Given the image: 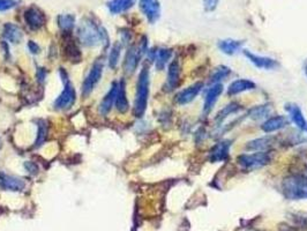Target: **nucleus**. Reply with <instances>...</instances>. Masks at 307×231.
<instances>
[{
	"instance_id": "5",
	"label": "nucleus",
	"mask_w": 307,
	"mask_h": 231,
	"mask_svg": "<svg viewBox=\"0 0 307 231\" xmlns=\"http://www.w3.org/2000/svg\"><path fill=\"white\" fill-rule=\"evenodd\" d=\"M63 81H65L64 90L61 91V94L58 96L56 102H54V106H56V109L58 110L69 109V107L73 106V104L75 103V99H76L75 89H74V87L72 86V83L69 82L66 73H65V78L63 76Z\"/></svg>"
},
{
	"instance_id": "29",
	"label": "nucleus",
	"mask_w": 307,
	"mask_h": 231,
	"mask_svg": "<svg viewBox=\"0 0 307 231\" xmlns=\"http://www.w3.org/2000/svg\"><path fill=\"white\" fill-rule=\"evenodd\" d=\"M58 26L63 30L64 33H69L74 28L75 25V17L72 14H61L57 19Z\"/></svg>"
},
{
	"instance_id": "4",
	"label": "nucleus",
	"mask_w": 307,
	"mask_h": 231,
	"mask_svg": "<svg viewBox=\"0 0 307 231\" xmlns=\"http://www.w3.org/2000/svg\"><path fill=\"white\" fill-rule=\"evenodd\" d=\"M271 156L269 152H254L252 154H243L239 155L237 162L242 167V169L247 171H254L261 169L269 164Z\"/></svg>"
},
{
	"instance_id": "32",
	"label": "nucleus",
	"mask_w": 307,
	"mask_h": 231,
	"mask_svg": "<svg viewBox=\"0 0 307 231\" xmlns=\"http://www.w3.org/2000/svg\"><path fill=\"white\" fill-rule=\"evenodd\" d=\"M46 132H48V130H46V126L44 124V122H41L40 125H38V136H37V141L35 146H41L43 144V141L45 140L46 138Z\"/></svg>"
},
{
	"instance_id": "14",
	"label": "nucleus",
	"mask_w": 307,
	"mask_h": 231,
	"mask_svg": "<svg viewBox=\"0 0 307 231\" xmlns=\"http://www.w3.org/2000/svg\"><path fill=\"white\" fill-rule=\"evenodd\" d=\"M179 80H180V65L178 60H173L172 63L169 65L168 69V78H166L165 82V90L166 91H172L179 86Z\"/></svg>"
},
{
	"instance_id": "36",
	"label": "nucleus",
	"mask_w": 307,
	"mask_h": 231,
	"mask_svg": "<svg viewBox=\"0 0 307 231\" xmlns=\"http://www.w3.org/2000/svg\"><path fill=\"white\" fill-rule=\"evenodd\" d=\"M28 48H29V51L32 52V53H38V52H40V46H38L36 43H35L34 41H29Z\"/></svg>"
},
{
	"instance_id": "37",
	"label": "nucleus",
	"mask_w": 307,
	"mask_h": 231,
	"mask_svg": "<svg viewBox=\"0 0 307 231\" xmlns=\"http://www.w3.org/2000/svg\"><path fill=\"white\" fill-rule=\"evenodd\" d=\"M25 167L28 169L29 170V172H32V173H37V165L35 164V163H33V162H27V163L25 164Z\"/></svg>"
},
{
	"instance_id": "38",
	"label": "nucleus",
	"mask_w": 307,
	"mask_h": 231,
	"mask_svg": "<svg viewBox=\"0 0 307 231\" xmlns=\"http://www.w3.org/2000/svg\"><path fill=\"white\" fill-rule=\"evenodd\" d=\"M302 68H304V73H305V75L307 78V59L304 61V66H302Z\"/></svg>"
},
{
	"instance_id": "8",
	"label": "nucleus",
	"mask_w": 307,
	"mask_h": 231,
	"mask_svg": "<svg viewBox=\"0 0 307 231\" xmlns=\"http://www.w3.org/2000/svg\"><path fill=\"white\" fill-rule=\"evenodd\" d=\"M25 21L30 29L36 32L44 27L46 17L42 10L36 6H32L25 12Z\"/></svg>"
},
{
	"instance_id": "24",
	"label": "nucleus",
	"mask_w": 307,
	"mask_h": 231,
	"mask_svg": "<svg viewBox=\"0 0 307 231\" xmlns=\"http://www.w3.org/2000/svg\"><path fill=\"white\" fill-rule=\"evenodd\" d=\"M135 3L137 0H111L108 4V7L112 14H122L131 10L135 5Z\"/></svg>"
},
{
	"instance_id": "2",
	"label": "nucleus",
	"mask_w": 307,
	"mask_h": 231,
	"mask_svg": "<svg viewBox=\"0 0 307 231\" xmlns=\"http://www.w3.org/2000/svg\"><path fill=\"white\" fill-rule=\"evenodd\" d=\"M282 191L286 199H307V178L301 176H290L282 182Z\"/></svg>"
},
{
	"instance_id": "10",
	"label": "nucleus",
	"mask_w": 307,
	"mask_h": 231,
	"mask_svg": "<svg viewBox=\"0 0 307 231\" xmlns=\"http://www.w3.org/2000/svg\"><path fill=\"white\" fill-rule=\"evenodd\" d=\"M203 82H195L192 84V86L180 90L176 95V102L179 104V105H185V104L191 103L192 101H194V98L200 94L201 90L203 89Z\"/></svg>"
},
{
	"instance_id": "39",
	"label": "nucleus",
	"mask_w": 307,
	"mask_h": 231,
	"mask_svg": "<svg viewBox=\"0 0 307 231\" xmlns=\"http://www.w3.org/2000/svg\"><path fill=\"white\" fill-rule=\"evenodd\" d=\"M0 146H2V140H0Z\"/></svg>"
},
{
	"instance_id": "35",
	"label": "nucleus",
	"mask_w": 307,
	"mask_h": 231,
	"mask_svg": "<svg viewBox=\"0 0 307 231\" xmlns=\"http://www.w3.org/2000/svg\"><path fill=\"white\" fill-rule=\"evenodd\" d=\"M45 76H46L45 69L44 68H38L37 69V80H38V82H40V83L44 82Z\"/></svg>"
},
{
	"instance_id": "13",
	"label": "nucleus",
	"mask_w": 307,
	"mask_h": 231,
	"mask_svg": "<svg viewBox=\"0 0 307 231\" xmlns=\"http://www.w3.org/2000/svg\"><path fill=\"white\" fill-rule=\"evenodd\" d=\"M285 110L289 113V117L291 119V122L296 125L299 130L302 131V132H307V121L304 117V113L300 107H299L297 104L289 103L285 105Z\"/></svg>"
},
{
	"instance_id": "27",
	"label": "nucleus",
	"mask_w": 307,
	"mask_h": 231,
	"mask_svg": "<svg viewBox=\"0 0 307 231\" xmlns=\"http://www.w3.org/2000/svg\"><path fill=\"white\" fill-rule=\"evenodd\" d=\"M240 110H242V106H240L238 103L232 102L230 104H228L227 106H224L223 109H221L219 111V113H217L215 117V122L219 125H221L224 122L225 118H228L230 114H235L237 112H239Z\"/></svg>"
},
{
	"instance_id": "21",
	"label": "nucleus",
	"mask_w": 307,
	"mask_h": 231,
	"mask_svg": "<svg viewBox=\"0 0 307 231\" xmlns=\"http://www.w3.org/2000/svg\"><path fill=\"white\" fill-rule=\"evenodd\" d=\"M116 106L117 110H118L120 113H125L127 112V110L130 109V103H128L126 96V84L124 80H122L118 83V91H117V97H116Z\"/></svg>"
},
{
	"instance_id": "20",
	"label": "nucleus",
	"mask_w": 307,
	"mask_h": 231,
	"mask_svg": "<svg viewBox=\"0 0 307 231\" xmlns=\"http://www.w3.org/2000/svg\"><path fill=\"white\" fill-rule=\"evenodd\" d=\"M117 91H118V82H114L110 90L108 91V94L104 96V98L99 104V112L103 116H107L111 111L112 105H114V103L116 102Z\"/></svg>"
},
{
	"instance_id": "15",
	"label": "nucleus",
	"mask_w": 307,
	"mask_h": 231,
	"mask_svg": "<svg viewBox=\"0 0 307 231\" xmlns=\"http://www.w3.org/2000/svg\"><path fill=\"white\" fill-rule=\"evenodd\" d=\"M287 125H289V119L285 116H274L267 118V121L261 125V130L265 133H273L284 129Z\"/></svg>"
},
{
	"instance_id": "1",
	"label": "nucleus",
	"mask_w": 307,
	"mask_h": 231,
	"mask_svg": "<svg viewBox=\"0 0 307 231\" xmlns=\"http://www.w3.org/2000/svg\"><path fill=\"white\" fill-rule=\"evenodd\" d=\"M149 97V69L147 66L141 69L137 83V95H135L134 112L137 117H142L147 110Z\"/></svg>"
},
{
	"instance_id": "22",
	"label": "nucleus",
	"mask_w": 307,
	"mask_h": 231,
	"mask_svg": "<svg viewBox=\"0 0 307 231\" xmlns=\"http://www.w3.org/2000/svg\"><path fill=\"white\" fill-rule=\"evenodd\" d=\"M3 35L7 41L12 42V43H20L23 38V33L21 28L19 26L14 25V23H6V25L4 26Z\"/></svg>"
},
{
	"instance_id": "18",
	"label": "nucleus",
	"mask_w": 307,
	"mask_h": 231,
	"mask_svg": "<svg viewBox=\"0 0 307 231\" xmlns=\"http://www.w3.org/2000/svg\"><path fill=\"white\" fill-rule=\"evenodd\" d=\"M0 186L4 190L9 191H22L26 186V183L21 178L14 176H9L5 173L0 172Z\"/></svg>"
},
{
	"instance_id": "9",
	"label": "nucleus",
	"mask_w": 307,
	"mask_h": 231,
	"mask_svg": "<svg viewBox=\"0 0 307 231\" xmlns=\"http://www.w3.org/2000/svg\"><path fill=\"white\" fill-rule=\"evenodd\" d=\"M224 90L222 83H215L212 84L211 87L206 90L204 94V103H203V113L208 114L215 106L216 102L219 101L220 96L222 95Z\"/></svg>"
},
{
	"instance_id": "23",
	"label": "nucleus",
	"mask_w": 307,
	"mask_h": 231,
	"mask_svg": "<svg viewBox=\"0 0 307 231\" xmlns=\"http://www.w3.org/2000/svg\"><path fill=\"white\" fill-rule=\"evenodd\" d=\"M244 44L243 41H237V40H231V38H228V40H223L219 42V48L221 51L225 55L232 56L236 55L237 52L242 49V46Z\"/></svg>"
},
{
	"instance_id": "3",
	"label": "nucleus",
	"mask_w": 307,
	"mask_h": 231,
	"mask_svg": "<svg viewBox=\"0 0 307 231\" xmlns=\"http://www.w3.org/2000/svg\"><path fill=\"white\" fill-rule=\"evenodd\" d=\"M79 37L81 43L87 46H95L108 40L106 30L91 20H87L83 25H81Z\"/></svg>"
},
{
	"instance_id": "25",
	"label": "nucleus",
	"mask_w": 307,
	"mask_h": 231,
	"mask_svg": "<svg viewBox=\"0 0 307 231\" xmlns=\"http://www.w3.org/2000/svg\"><path fill=\"white\" fill-rule=\"evenodd\" d=\"M172 57V50L170 49H158L157 51H155V66L158 71H163L166 64L169 63V60Z\"/></svg>"
},
{
	"instance_id": "33",
	"label": "nucleus",
	"mask_w": 307,
	"mask_h": 231,
	"mask_svg": "<svg viewBox=\"0 0 307 231\" xmlns=\"http://www.w3.org/2000/svg\"><path fill=\"white\" fill-rule=\"evenodd\" d=\"M18 5V0H0V12L12 10Z\"/></svg>"
},
{
	"instance_id": "17",
	"label": "nucleus",
	"mask_w": 307,
	"mask_h": 231,
	"mask_svg": "<svg viewBox=\"0 0 307 231\" xmlns=\"http://www.w3.org/2000/svg\"><path fill=\"white\" fill-rule=\"evenodd\" d=\"M230 141L223 140L216 144L211 150V161L212 162H223L228 159L229 152H230Z\"/></svg>"
},
{
	"instance_id": "30",
	"label": "nucleus",
	"mask_w": 307,
	"mask_h": 231,
	"mask_svg": "<svg viewBox=\"0 0 307 231\" xmlns=\"http://www.w3.org/2000/svg\"><path fill=\"white\" fill-rule=\"evenodd\" d=\"M231 74V69L227 66H219L215 71L213 72V74L209 78V82L212 84L220 83L221 81L227 79L229 75Z\"/></svg>"
},
{
	"instance_id": "11",
	"label": "nucleus",
	"mask_w": 307,
	"mask_h": 231,
	"mask_svg": "<svg viewBox=\"0 0 307 231\" xmlns=\"http://www.w3.org/2000/svg\"><path fill=\"white\" fill-rule=\"evenodd\" d=\"M244 55L248 58V60L254 65L255 67L260 69H275L279 66L278 61L273 58L258 56L255 53H252L248 50H244Z\"/></svg>"
},
{
	"instance_id": "16",
	"label": "nucleus",
	"mask_w": 307,
	"mask_h": 231,
	"mask_svg": "<svg viewBox=\"0 0 307 231\" xmlns=\"http://www.w3.org/2000/svg\"><path fill=\"white\" fill-rule=\"evenodd\" d=\"M276 138L273 136L254 139L246 145V149L250 152H268L275 144Z\"/></svg>"
},
{
	"instance_id": "31",
	"label": "nucleus",
	"mask_w": 307,
	"mask_h": 231,
	"mask_svg": "<svg viewBox=\"0 0 307 231\" xmlns=\"http://www.w3.org/2000/svg\"><path fill=\"white\" fill-rule=\"evenodd\" d=\"M120 50H122V46L119 44H115L112 46L111 51H110V56H109V66L111 68H116L117 64H118L119 61V57H120Z\"/></svg>"
},
{
	"instance_id": "28",
	"label": "nucleus",
	"mask_w": 307,
	"mask_h": 231,
	"mask_svg": "<svg viewBox=\"0 0 307 231\" xmlns=\"http://www.w3.org/2000/svg\"><path fill=\"white\" fill-rule=\"evenodd\" d=\"M271 113V105L269 104H263V105H258L252 107L250 112L247 113L248 117L253 121H260V119H265L269 117Z\"/></svg>"
},
{
	"instance_id": "6",
	"label": "nucleus",
	"mask_w": 307,
	"mask_h": 231,
	"mask_svg": "<svg viewBox=\"0 0 307 231\" xmlns=\"http://www.w3.org/2000/svg\"><path fill=\"white\" fill-rule=\"evenodd\" d=\"M146 45L147 44H142L141 42L139 46H132V48L128 49L125 57V61H124V69H125V72L128 73V74H132V73L137 69L140 59H141L143 53L147 51V48H145Z\"/></svg>"
},
{
	"instance_id": "19",
	"label": "nucleus",
	"mask_w": 307,
	"mask_h": 231,
	"mask_svg": "<svg viewBox=\"0 0 307 231\" xmlns=\"http://www.w3.org/2000/svg\"><path fill=\"white\" fill-rule=\"evenodd\" d=\"M255 87H256V84L253 82V81H251L248 79L235 80L228 88V95L229 96L238 95L240 94V92L253 90L255 89Z\"/></svg>"
},
{
	"instance_id": "7",
	"label": "nucleus",
	"mask_w": 307,
	"mask_h": 231,
	"mask_svg": "<svg viewBox=\"0 0 307 231\" xmlns=\"http://www.w3.org/2000/svg\"><path fill=\"white\" fill-rule=\"evenodd\" d=\"M102 73H103V63L102 61H96V63L92 65L91 69L89 71L88 75L85 76V79L83 81L82 94L84 96H88L92 90H94L96 84L99 82L100 78H102Z\"/></svg>"
},
{
	"instance_id": "26",
	"label": "nucleus",
	"mask_w": 307,
	"mask_h": 231,
	"mask_svg": "<svg viewBox=\"0 0 307 231\" xmlns=\"http://www.w3.org/2000/svg\"><path fill=\"white\" fill-rule=\"evenodd\" d=\"M64 46V53L65 57L67 58L72 63H79L81 60V52L80 49L77 48L76 44L72 40H66Z\"/></svg>"
},
{
	"instance_id": "34",
	"label": "nucleus",
	"mask_w": 307,
	"mask_h": 231,
	"mask_svg": "<svg viewBox=\"0 0 307 231\" xmlns=\"http://www.w3.org/2000/svg\"><path fill=\"white\" fill-rule=\"evenodd\" d=\"M220 0H203V7L206 12H213L216 10L217 5H219Z\"/></svg>"
},
{
	"instance_id": "12",
	"label": "nucleus",
	"mask_w": 307,
	"mask_h": 231,
	"mask_svg": "<svg viewBox=\"0 0 307 231\" xmlns=\"http://www.w3.org/2000/svg\"><path fill=\"white\" fill-rule=\"evenodd\" d=\"M140 10L150 23L156 22L161 15V6L158 0H140Z\"/></svg>"
}]
</instances>
